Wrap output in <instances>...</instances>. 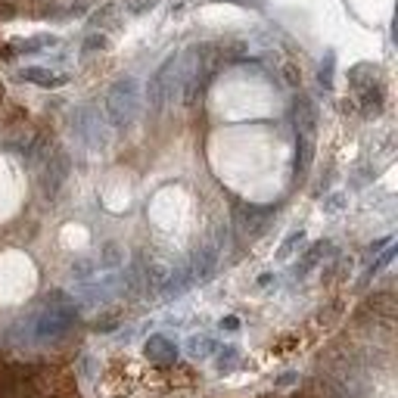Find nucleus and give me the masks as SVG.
Returning a JSON list of instances; mask_svg holds the SVG:
<instances>
[{
    "instance_id": "nucleus-1",
    "label": "nucleus",
    "mask_w": 398,
    "mask_h": 398,
    "mask_svg": "<svg viewBox=\"0 0 398 398\" xmlns=\"http://www.w3.org/2000/svg\"><path fill=\"white\" fill-rule=\"evenodd\" d=\"M112 112H134V103H137V87L134 81H121V84H116V91H112Z\"/></svg>"
},
{
    "instance_id": "nucleus-2",
    "label": "nucleus",
    "mask_w": 398,
    "mask_h": 398,
    "mask_svg": "<svg viewBox=\"0 0 398 398\" xmlns=\"http://www.w3.org/2000/svg\"><path fill=\"white\" fill-rule=\"evenodd\" d=\"M22 78H28V81H35V84H44V87H56V84H62V75H53V72H44V69H26L22 72Z\"/></svg>"
},
{
    "instance_id": "nucleus-3",
    "label": "nucleus",
    "mask_w": 398,
    "mask_h": 398,
    "mask_svg": "<svg viewBox=\"0 0 398 398\" xmlns=\"http://www.w3.org/2000/svg\"><path fill=\"white\" fill-rule=\"evenodd\" d=\"M159 4H162V0H134V4H131V13H134V16H143V13L156 10Z\"/></svg>"
},
{
    "instance_id": "nucleus-4",
    "label": "nucleus",
    "mask_w": 398,
    "mask_h": 398,
    "mask_svg": "<svg viewBox=\"0 0 398 398\" xmlns=\"http://www.w3.org/2000/svg\"><path fill=\"white\" fill-rule=\"evenodd\" d=\"M103 44H106V38H103V35H87L84 50H96V47H103Z\"/></svg>"
}]
</instances>
